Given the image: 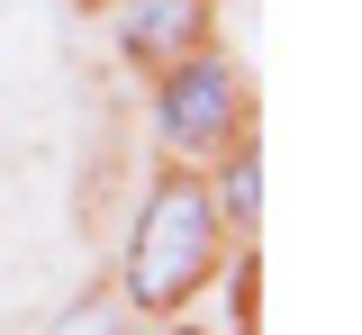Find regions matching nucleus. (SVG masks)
<instances>
[{
  "label": "nucleus",
  "instance_id": "nucleus-3",
  "mask_svg": "<svg viewBox=\"0 0 362 335\" xmlns=\"http://www.w3.org/2000/svg\"><path fill=\"white\" fill-rule=\"evenodd\" d=\"M190 37H199V0H127L118 9V46L145 64H181Z\"/></svg>",
  "mask_w": 362,
  "mask_h": 335
},
{
  "label": "nucleus",
  "instance_id": "nucleus-1",
  "mask_svg": "<svg viewBox=\"0 0 362 335\" xmlns=\"http://www.w3.org/2000/svg\"><path fill=\"white\" fill-rule=\"evenodd\" d=\"M209 254H218V199L199 191V182H163V191L145 199L136 236H127V299L173 308L181 290L209 272Z\"/></svg>",
  "mask_w": 362,
  "mask_h": 335
},
{
  "label": "nucleus",
  "instance_id": "nucleus-2",
  "mask_svg": "<svg viewBox=\"0 0 362 335\" xmlns=\"http://www.w3.org/2000/svg\"><path fill=\"white\" fill-rule=\"evenodd\" d=\"M154 127H163V145H181V154H209V145H226V127H235V73L226 64H173L163 73V91H154Z\"/></svg>",
  "mask_w": 362,
  "mask_h": 335
},
{
  "label": "nucleus",
  "instance_id": "nucleus-4",
  "mask_svg": "<svg viewBox=\"0 0 362 335\" xmlns=\"http://www.w3.org/2000/svg\"><path fill=\"white\" fill-rule=\"evenodd\" d=\"M254 208H263V163H254V154H235V163H226V191H218V218L254 227Z\"/></svg>",
  "mask_w": 362,
  "mask_h": 335
},
{
  "label": "nucleus",
  "instance_id": "nucleus-5",
  "mask_svg": "<svg viewBox=\"0 0 362 335\" xmlns=\"http://www.w3.org/2000/svg\"><path fill=\"white\" fill-rule=\"evenodd\" d=\"M54 335H127V317H118L109 299H82V308H64V317H54Z\"/></svg>",
  "mask_w": 362,
  "mask_h": 335
}]
</instances>
